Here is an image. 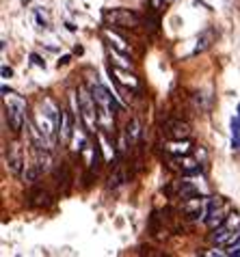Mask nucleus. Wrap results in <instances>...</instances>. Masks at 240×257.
<instances>
[{
    "label": "nucleus",
    "instance_id": "obj_20",
    "mask_svg": "<svg viewBox=\"0 0 240 257\" xmlns=\"http://www.w3.org/2000/svg\"><path fill=\"white\" fill-rule=\"evenodd\" d=\"M100 143H102V152H104V156H106V160L115 158V149H112L110 143H106V139H104L102 134H100Z\"/></svg>",
    "mask_w": 240,
    "mask_h": 257
},
{
    "label": "nucleus",
    "instance_id": "obj_3",
    "mask_svg": "<svg viewBox=\"0 0 240 257\" xmlns=\"http://www.w3.org/2000/svg\"><path fill=\"white\" fill-rule=\"evenodd\" d=\"M104 22H106L108 26L137 28L141 24V16L132 9H106L104 11Z\"/></svg>",
    "mask_w": 240,
    "mask_h": 257
},
{
    "label": "nucleus",
    "instance_id": "obj_15",
    "mask_svg": "<svg viewBox=\"0 0 240 257\" xmlns=\"http://www.w3.org/2000/svg\"><path fill=\"white\" fill-rule=\"evenodd\" d=\"M231 147L240 149V115L231 117Z\"/></svg>",
    "mask_w": 240,
    "mask_h": 257
},
{
    "label": "nucleus",
    "instance_id": "obj_25",
    "mask_svg": "<svg viewBox=\"0 0 240 257\" xmlns=\"http://www.w3.org/2000/svg\"><path fill=\"white\" fill-rule=\"evenodd\" d=\"M238 115H240V104H238Z\"/></svg>",
    "mask_w": 240,
    "mask_h": 257
},
{
    "label": "nucleus",
    "instance_id": "obj_7",
    "mask_svg": "<svg viewBox=\"0 0 240 257\" xmlns=\"http://www.w3.org/2000/svg\"><path fill=\"white\" fill-rule=\"evenodd\" d=\"M186 216L190 218H206V212H208V201H203L201 195L199 197H193V199H184V205H182Z\"/></svg>",
    "mask_w": 240,
    "mask_h": 257
},
{
    "label": "nucleus",
    "instance_id": "obj_23",
    "mask_svg": "<svg viewBox=\"0 0 240 257\" xmlns=\"http://www.w3.org/2000/svg\"><path fill=\"white\" fill-rule=\"evenodd\" d=\"M11 76H13V69L7 67V65H3V78H11Z\"/></svg>",
    "mask_w": 240,
    "mask_h": 257
},
{
    "label": "nucleus",
    "instance_id": "obj_24",
    "mask_svg": "<svg viewBox=\"0 0 240 257\" xmlns=\"http://www.w3.org/2000/svg\"><path fill=\"white\" fill-rule=\"evenodd\" d=\"M69 61H72V59H69V56L65 54V56H61V61H59V65H67V63Z\"/></svg>",
    "mask_w": 240,
    "mask_h": 257
},
{
    "label": "nucleus",
    "instance_id": "obj_6",
    "mask_svg": "<svg viewBox=\"0 0 240 257\" xmlns=\"http://www.w3.org/2000/svg\"><path fill=\"white\" fill-rule=\"evenodd\" d=\"M91 93H93L97 106H100V108H104V110H108L110 115H115V112L119 110V106H117V102H115V97H112V95H110V91H108L106 87H102L100 82L91 84Z\"/></svg>",
    "mask_w": 240,
    "mask_h": 257
},
{
    "label": "nucleus",
    "instance_id": "obj_13",
    "mask_svg": "<svg viewBox=\"0 0 240 257\" xmlns=\"http://www.w3.org/2000/svg\"><path fill=\"white\" fill-rule=\"evenodd\" d=\"M59 134H61V139L63 141H69L72 139V130H69V115H67V110H61V119H59Z\"/></svg>",
    "mask_w": 240,
    "mask_h": 257
},
{
    "label": "nucleus",
    "instance_id": "obj_5",
    "mask_svg": "<svg viewBox=\"0 0 240 257\" xmlns=\"http://www.w3.org/2000/svg\"><path fill=\"white\" fill-rule=\"evenodd\" d=\"M24 149L22 145L16 141V143H11L9 149H7V169H9V173L13 175H22V171H24Z\"/></svg>",
    "mask_w": 240,
    "mask_h": 257
},
{
    "label": "nucleus",
    "instance_id": "obj_18",
    "mask_svg": "<svg viewBox=\"0 0 240 257\" xmlns=\"http://www.w3.org/2000/svg\"><path fill=\"white\" fill-rule=\"evenodd\" d=\"M126 139H128V143H134L139 139V121L137 119H132L128 127H126Z\"/></svg>",
    "mask_w": 240,
    "mask_h": 257
},
{
    "label": "nucleus",
    "instance_id": "obj_14",
    "mask_svg": "<svg viewBox=\"0 0 240 257\" xmlns=\"http://www.w3.org/2000/svg\"><path fill=\"white\" fill-rule=\"evenodd\" d=\"M39 173H41V171H39V167H37V162H35V164H24L22 180L28 182V184H33V182L39 177Z\"/></svg>",
    "mask_w": 240,
    "mask_h": 257
},
{
    "label": "nucleus",
    "instance_id": "obj_17",
    "mask_svg": "<svg viewBox=\"0 0 240 257\" xmlns=\"http://www.w3.org/2000/svg\"><path fill=\"white\" fill-rule=\"evenodd\" d=\"M108 52H110V59L115 61V65H117V67H124V69H132V63H130L128 59H124V56H119V54H117L119 50H117L115 46H110V50H108Z\"/></svg>",
    "mask_w": 240,
    "mask_h": 257
},
{
    "label": "nucleus",
    "instance_id": "obj_8",
    "mask_svg": "<svg viewBox=\"0 0 240 257\" xmlns=\"http://www.w3.org/2000/svg\"><path fill=\"white\" fill-rule=\"evenodd\" d=\"M165 134L173 141H180V139H188L190 137V125L186 121H180V119H171L165 123Z\"/></svg>",
    "mask_w": 240,
    "mask_h": 257
},
{
    "label": "nucleus",
    "instance_id": "obj_4",
    "mask_svg": "<svg viewBox=\"0 0 240 257\" xmlns=\"http://www.w3.org/2000/svg\"><path fill=\"white\" fill-rule=\"evenodd\" d=\"M229 216V212H227V203L223 201L221 197H212V199H208V212H206V223L208 227H212V229H216L218 225H223L225 223V218Z\"/></svg>",
    "mask_w": 240,
    "mask_h": 257
},
{
    "label": "nucleus",
    "instance_id": "obj_2",
    "mask_svg": "<svg viewBox=\"0 0 240 257\" xmlns=\"http://www.w3.org/2000/svg\"><path fill=\"white\" fill-rule=\"evenodd\" d=\"M5 117L9 121L11 130L20 134L24 127V121H26V102L20 95L5 93Z\"/></svg>",
    "mask_w": 240,
    "mask_h": 257
},
{
    "label": "nucleus",
    "instance_id": "obj_11",
    "mask_svg": "<svg viewBox=\"0 0 240 257\" xmlns=\"http://www.w3.org/2000/svg\"><path fill=\"white\" fill-rule=\"evenodd\" d=\"M110 74L115 76L117 80L124 84V87H128V89H137V87H139L137 78H134V76H128V74H124V71L119 69V67H110Z\"/></svg>",
    "mask_w": 240,
    "mask_h": 257
},
{
    "label": "nucleus",
    "instance_id": "obj_1",
    "mask_svg": "<svg viewBox=\"0 0 240 257\" xmlns=\"http://www.w3.org/2000/svg\"><path fill=\"white\" fill-rule=\"evenodd\" d=\"M78 110L82 115V121L84 125H87V132H97L100 130V121H97V102L93 93H91V89L87 91L84 87L78 89Z\"/></svg>",
    "mask_w": 240,
    "mask_h": 257
},
{
    "label": "nucleus",
    "instance_id": "obj_12",
    "mask_svg": "<svg viewBox=\"0 0 240 257\" xmlns=\"http://www.w3.org/2000/svg\"><path fill=\"white\" fill-rule=\"evenodd\" d=\"M104 35H106L108 41L119 50V52H128V41H126L124 37H119L115 31H110V28H104Z\"/></svg>",
    "mask_w": 240,
    "mask_h": 257
},
{
    "label": "nucleus",
    "instance_id": "obj_21",
    "mask_svg": "<svg viewBox=\"0 0 240 257\" xmlns=\"http://www.w3.org/2000/svg\"><path fill=\"white\" fill-rule=\"evenodd\" d=\"M122 182H124V173H122V171H117L115 175H110V186H119Z\"/></svg>",
    "mask_w": 240,
    "mask_h": 257
},
{
    "label": "nucleus",
    "instance_id": "obj_22",
    "mask_svg": "<svg viewBox=\"0 0 240 257\" xmlns=\"http://www.w3.org/2000/svg\"><path fill=\"white\" fill-rule=\"evenodd\" d=\"M31 61H33L37 67H46V61H41V56H39V54H31Z\"/></svg>",
    "mask_w": 240,
    "mask_h": 257
},
{
    "label": "nucleus",
    "instance_id": "obj_19",
    "mask_svg": "<svg viewBox=\"0 0 240 257\" xmlns=\"http://www.w3.org/2000/svg\"><path fill=\"white\" fill-rule=\"evenodd\" d=\"M210 41H212V31H206L199 39H197V52H203V50L210 46Z\"/></svg>",
    "mask_w": 240,
    "mask_h": 257
},
{
    "label": "nucleus",
    "instance_id": "obj_16",
    "mask_svg": "<svg viewBox=\"0 0 240 257\" xmlns=\"http://www.w3.org/2000/svg\"><path fill=\"white\" fill-rule=\"evenodd\" d=\"M180 197H182V199L199 197V188H195L190 182H182V186H180Z\"/></svg>",
    "mask_w": 240,
    "mask_h": 257
},
{
    "label": "nucleus",
    "instance_id": "obj_10",
    "mask_svg": "<svg viewBox=\"0 0 240 257\" xmlns=\"http://www.w3.org/2000/svg\"><path fill=\"white\" fill-rule=\"evenodd\" d=\"M167 152L169 154H173V156H188L190 152V141L188 139H180V141H173L171 143H167Z\"/></svg>",
    "mask_w": 240,
    "mask_h": 257
},
{
    "label": "nucleus",
    "instance_id": "obj_9",
    "mask_svg": "<svg viewBox=\"0 0 240 257\" xmlns=\"http://www.w3.org/2000/svg\"><path fill=\"white\" fill-rule=\"evenodd\" d=\"M35 156H37V167H39L41 173H46V171L52 169L54 158H52L50 149H35Z\"/></svg>",
    "mask_w": 240,
    "mask_h": 257
}]
</instances>
